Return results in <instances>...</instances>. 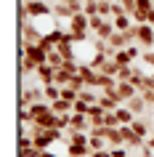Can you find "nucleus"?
Segmentation results:
<instances>
[{
    "label": "nucleus",
    "mask_w": 154,
    "mask_h": 157,
    "mask_svg": "<svg viewBox=\"0 0 154 157\" xmlns=\"http://www.w3.org/2000/svg\"><path fill=\"white\" fill-rule=\"evenodd\" d=\"M138 40L146 43V45H152L154 43V29L149 24H138Z\"/></svg>",
    "instance_id": "nucleus-3"
},
{
    "label": "nucleus",
    "mask_w": 154,
    "mask_h": 157,
    "mask_svg": "<svg viewBox=\"0 0 154 157\" xmlns=\"http://www.w3.org/2000/svg\"><path fill=\"white\" fill-rule=\"evenodd\" d=\"M144 59H146V61H149V64H152V67H154V53H146V56H144Z\"/></svg>",
    "instance_id": "nucleus-14"
},
{
    "label": "nucleus",
    "mask_w": 154,
    "mask_h": 157,
    "mask_svg": "<svg viewBox=\"0 0 154 157\" xmlns=\"http://www.w3.org/2000/svg\"><path fill=\"white\" fill-rule=\"evenodd\" d=\"M138 8H146V11H149V8H152V0H138Z\"/></svg>",
    "instance_id": "nucleus-13"
},
{
    "label": "nucleus",
    "mask_w": 154,
    "mask_h": 157,
    "mask_svg": "<svg viewBox=\"0 0 154 157\" xmlns=\"http://www.w3.org/2000/svg\"><path fill=\"white\" fill-rule=\"evenodd\" d=\"M45 59H48V56H45V51H43V48H29V51H27V61H24V67H27V69H29V67L35 69V67H40Z\"/></svg>",
    "instance_id": "nucleus-1"
},
{
    "label": "nucleus",
    "mask_w": 154,
    "mask_h": 157,
    "mask_svg": "<svg viewBox=\"0 0 154 157\" xmlns=\"http://www.w3.org/2000/svg\"><path fill=\"white\" fill-rule=\"evenodd\" d=\"M117 93H120V96H128V99H133V83H130V85H125V83L117 85Z\"/></svg>",
    "instance_id": "nucleus-6"
},
{
    "label": "nucleus",
    "mask_w": 154,
    "mask_h": 157,
    "mask_svg": "<svg viewBox=\"0 0 154 157\" xmlns=\"http://www.w3.org/2000/svg\"><path fill=\"white\" fill-rule=\"evenodd\" d=\"M69 125H72L74 131H82V128H85V117H82V112H77V115L69 117Z\"/></svg>",
    "instance_id": "nucleus-4"
},
{
    "label": "nucleus",
    "mask_w": 154,
    "mask_h": 157,
    "mask_svg": "<svg viewBox=\"0 0 154 157\" xmlns=\"http://www.w3.org/2000/svg\"><path fill=\"white\" fill-rule=\"evenodd\" d=\"M128 107H130V112H141V109H144V101H141V99H136V96H133V99H130V104H128Z\"/></svg>",
    "instance_id": "nucleus-8"
},
{
    "label": "nucleus",
    "mask_w": 154,
    "mask_h": 157,
    "mask_svg": "<svg viewBox=\"0 0 154 157\" xmlns=\"http://www.w3.org/2000/svg\"><path fill=\"white\" fill-rule=\"evenodd\" d=\"M149 147H152V149H154V139H152V144H149Z\"/></svg>",
    "instance_id": "nucleus-15"
},
{
    "label": "nucleus",
    "mask_w": 154,
    "mask_h": 157,
    "mask_svg": "<svg viewBox=\"0 0 154 157\" xmlns=\"http://www.w3.org/2000/svg\"><path fill=\"white\" fill-rule=\"evenodd\" d=\"M114 27H117V29H128V27H130V21L125 19V13H120V16H114Z\"/></svg>",
    "instance_id": "nucleus-7"
},
{
    "label": "nucleus",
    "mask_w": 154,
    "mask_h": 157,
    "mask_svg": "<svg viewBox=\"0 0 154 157\" xmlns=\"http://www.w3.org/2000/svg\"><path fill=\"white\" fill-rule=\"evenodd\" d=\"M130 115H133L130 109H120V112H117V117H120L122 123H130Z\"/></svg>",
    "instance_id": "nucleus-11"
},
{
    "label": "nucleus",
    "mask_w": 154,
    "mask_h": 157,
    "mask_svg": "<svg viewBox=\"0 0 154 157\" xmlns=\"http://www.w3.org/2000/svg\"><path fill=\"white\" fill-rule=\"evenodd\" d=\"M45 96H48V99H53V101L61 99V93L56 91V85H48V88H45Z\"/></svg>",
    "instance_id": "nucleus-9"
},
{
    "label": "nucleus",
    "mask_w": 154,
    "mask_h": 157,
    "mask_svg": "<svg viewBox=\"0 0 154 157\" xmlns=\"http://www.w3.org/2000/svg\"><path fill=\"white\" fill-rule=\"evenodd\" d=\"M24 8H27V13H32V16H48L51 13L48 6H45V3H37V0H35V3H27Z\"/></svg>",
    "instance_id": "nucleus-2"
},
{
    "label": "nucleus",
    "mask_w": 154,
    "mask_h": 157,
    "mask_svg": "<svg viewBox=\"0 0 154 157\" xmlns=\"http://www.w3.org/2000/svg\"><path fill=\"white\" fill-rule=\"evenodd\" d=\"M133 131H136L138 136H144V133H146V125H141V123H133Z\"/></svg>",
    "instance_id": "nucleus-12"
},
{
    "label": "nucleus",
    "mask_w": 154,
    "mask_h": 157,
    "mask_svg": "<svg viewBox=\"0 0 154 157\" xmlns=\"http://www.w3.org/2000/svg\"><path fill=\"white\" fill-rule=\"evenodd\" d=\"M69 155L82 157V155H88V147H85V144H69Z\"/></svg>",
    "instance_id": "nucleus-5"
},
{
    "label": "nucleus",
    "mask_w": 154,
    "mask_h": 157,
    "mask_svg": "<svg viewBox=\"0 0 154 157\" xmlns=\"http://www.w3.org/2000/svg\"><path fill=\"white\" fill-rule=\"evenodd\" d=\"M74 96H77V91H74L72 85H69V88H66V91H61V99H66V101H72Z\"/></svg>",
    "instance_id": "nucleus-10"
}]
</instances>
